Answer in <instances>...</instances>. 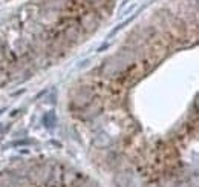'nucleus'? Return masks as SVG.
Instances as JSON below:
<instances>
[{
	"mask_svg": "<svg viewBox=\"0 0 199 187\" xmlns=\"http://www.w3.org/2000/svg\"><path fill=\"white\" fill-rule=\"evenodd\" d=\"M43 123H45L46 127H52V126H54L55 124V115H54V112H48L43 117Z\"/></svg>",
	"mask_w": 199,
	"mask_h": 187,
	"instance_id": "1",
	"label": "nucleus"
},
{
	"mask_svg": "<svg viewBox=\"0 0 199 187\" xmlns=\"http://www.w3.org/2000/svg\"><path fill=\"white\" fill-rule=\"evenodd\" d=\"M26 144H31V141H16V143H12V146H26Z\"/></svg>",
	"mask_w": 199,
	"mask_h": 187,
	"instance_id": "2",
	"label": "nucleus"
}]
</instances>
